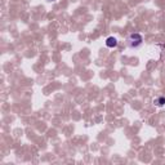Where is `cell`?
<instances>
[{"mask_svg":"<svg viewBox=\"0 0 165 165\" xmlns=\"http://www.w3.org/2000/svg\"><path fill=\"white\" fill-rule=\"evenodd\" d=\"M142 43H143V36L141 34L133 32L127 38V45H128V48H130V49L138 48V46L142 45Z\"/></svg>","mask_w":165,"mask_h":165,"instance_id":"6da1fadb","label":"cell"},{"mask_svg":"<svg viewBox=\"0 0 165 165\" xmlns=\"http://www.w3.org/2000/svg\"><path fill=\"white\" fill-rule=\"evenodd\" d=\"M106 46H108V48H115L117 46V40L113 36H110L106 39Z\"/></svg>","mask_w":165,"mask_h":165,"instance_id":"7a4b0ae2","label":"cell"},{"mask_svg":"<svg viewBox=\"0 0 165 165\" xmlns=\"http://www.w3.org/2000/svg\"><path fill=\"white\" fill-rule=\"evenodd\" d=\"M155 103L158 105V106H163V105L165 103V98H164V97H160V98H158V99L155 101Z\"/></svg>","mask_w":165,"mask_h":165,"instance_id":"3957f363","label":"cell"},{"mask_svg":"<svg viewBox=\"0 0 165 165\" xmlns=\"http://www.w3.org/2000/svg\"><path fill=\"white\" fill-rule=\"evenodd\" d=\"M49 1H56V0H49Z\"/></svg>","mask_w":165,"mask_h":165,"instance_id":"277c9868","label":"cell"}]
</instances>
